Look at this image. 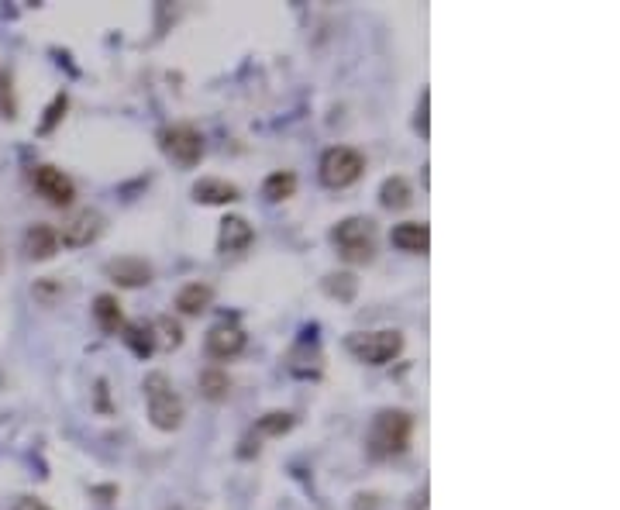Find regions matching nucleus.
Masks as SVG:
<instances>
[{"instance_id":"f03ea898","label":"nucleus","mask_w":620,"mask_h":510,"mask_svg":"<svg viewBox=\"0 0 620 510\" xmlns=\"http://www.w3.org/2000/svg\"><path fill=\"white\" fill-rule=\"evenodd\" d=\"M331 245H335L341 259L352 262V266H369L379 249L376 221L366 218V214H352V218L338 221L335 228H331Z\"/></svg>"},{"instance_id":"b1692460","label":"nucleus","mask_w":620,"mask_h":510,"mask_svg":"<svg viewBox=\"0 0 620 510\" xmlns=\"http://www.w3.org/2000/svg\"><path fill=\"white\" fill-rule=\"evenodd\" d=\"M0 118H18V100H14V80L7 69H0Z\"/></svg>"},{"instance_id":"a878e982","label":"nucleus","mask_w":620,"mask_h":510,"mask_svg":"<svg viewBox=\"0 0 620 510\" xmlns=\"http://www.w3.org/2000/svg\"><path fill=\"white\" fill-rule=\"evenodd\" d=\"M428 107H431V90L421 94V107H417V131L428 138Z\"/></svg>"},{"instance_id":"f8f14e48","label":"nucleus","mask_w":620,"mask_h":510,"mask_svg":"<svg viewBox=\"0 0 620 510\" xmlns=\"http://www.w3.org/2000/svg\"><path fill=\"white\" fill-rule=\"evenodd\" d=\"M193 200L207 207H224V204H235L242 200V190L228 180H217V176H204V180L193 183Z\"/></svg>"},{"instance_id":"a211bd4d","label":"nucleus","mask_w":620,"mask_h":510,"mask_svg":"<svg viewBox=\"0 0 620 510\" xmlns=\"http://www.w3.org/2000/svg\"><path fill=\"white\" fill-rule=\"evenodd\" d=\"M379 204H383L386 211H403V207L414 204V190H410V183L403 180V176H390V180H383V187H379Z\"/></svg>"},{"instance_id":"393cba45","label":"nucleus","mask_w":620,"mask_h":510,"mask_svg":"<svg viewBox=\"0 0 620 510\" xmlns=\"http://www.w3.org/2000/svg\"><path fill=\"white\" fill-rule=\"evenodd\" d=\"M66 104H69V97H66V94H56V100H52V104H49V111H45V121H42V125H38V131H42V135L59 125L62 114H66Z\"/></svg>"},{"instance_id":"412c9836","label":"nucleus","mask_w":620,"mask_h":510,"mask_svg":"<svg viewBox=\"0 0 620 510\" xmlns=\"http://www.w3.org/2000/svg\"><path fill=\"white\" fill-rule=\"evenodd\" d=\"M324 293L341 300V304H352L355 293H359V280H355L352 273H331V276H324Z\"/></svg>"},{"instance_id":"20e7f679","label":"nucleus","mask_w":620,"mask_h":510,"mask_svg":"<svg viewBox=\"0 0 620 510\" xmlns=\"http://www.w3.org/2000/svg\"><path fill=\"white\" fill-rule=\"evenodd\" d=\"M345 349L355 355L366 366H386L403 352V335L393 328L383 331H355V335L345 338Z\"/></svg>"},{"instance_id":"5701e85b","label":"nucleus","mask_w":620,"mask_h":510,"mask_svg":"<svg viewBox=\"0 0 620 510\" xmlns=\"http://www.w3.org/2000/svg\"><path fill=\"white\" fill-rule=\"evenodd\" d=\"M290 428H293V414H286V411H269L255 421V431H259V435H286Z\"/></svg>"},{"instance_id":"2eb2a0df","label":"nucleus","mask_w":620,"mask_h":510,"mask_svg":"<svg viewBox=\"0 0 620 510\" xmlns=\"http://www.w3.org/2000/svg\"><path fill=\"white\" fill-rule=\"evenodd\" d=\"M211 300H214V290L207 287V283H186V287L176 290V311L180 314H190V318H197V314H204L207 307H211Z\"/></svg>"},{"instance_id":"6e6552de","label":"nucleus","mask_w":620,"mask_h":510,"mask_svg":"<svg viewBox=\"0 0 620 510\" xmlns=\"http://www.w3.org/2000/svg\"><path fill=\"white\" fill-rule=\"evenodd\" d=\"M31 183H35L38 197H45V204H52V207H69L76 200V183L69 180L62 169L49 166V162L31 169Z\"/></svg>"},{"instance_id":"9b49d317","label":"nucleus","mask_w":620,"mask_h":510,"mask_svg":"<svg viewBox=\"0 0 620 510\" xmlns=\"http://www.w3.org/2000/svg\"><path fill=\"white\" fill-rule=\"evenodd\" d=\"M255 242V231L242 214H228L217 231V252L221 255H242Z\"/></svg>"},{"instance_id":"dca6fc26","label":"nucleus","mask_w":620,"mask_h":510,"mask_svg":"<svg viewBox=\"0 0 620 510\" xmlns=\"http://www.w3.org/2000/svg\"><path fill=\"white\" fill-rule=\"evenodd\" d=\"M118 335H121V342L138 355V359H149V355L155 352V331H152V324H145V321H124V328L118 331Z\"/></svg>"},{"instance_id":"4be33fe9","label":"nucleus","mask_w":620,"mask_h":510,"mask_svg":"<svg viewBox=\"0 0 620 510\" xmlns=\"http://www.w3.org/2000/svg\"><path fill=\"white\" fill-rule=\"evenodd\" d=\"M152 331H159V335H155V349L173 352V349H180L183 345V328L173 318H159L152 324Z\"/></svg>"},{"instance_id":"39448f33","label":"nucleus","mask_w":620,"mask_h":510,"mask_svg":"<svg viewBox=\"0 0 620 510\" xmlns=\"http://www.w3.org/2000/svg\"><path fill=\"white\" fill-rule=\"evenodd\" d=\"M366 173V156L359 149H348V145H331L321 156V183L331 190H345L352 183L362 180Z\"/></svg>"},{"instance_id":"7ed1b4c3","label":"nucleus","mask_w":620,"mask_h":510,"mask_svg":"<svg viewBox=\"0 0 620 510\" xmlns=\"http://www.w3.org/2000/svg\"><path fill=\"white\" fill-rule=\"evenodd\" d=\"M142 393H145V407H149L152 428H159V431L180 428L183 417H186V407H183V397L176 393V386L166 373H159V369H155V373H145Z\"/></svg>"},{"instance_id":"1a4fd4ad","label":"nucleus","mask_w":620,"mask_h":510,"mask_svg":"<svg viewBox=\"0 0 620 510\" xmlns=\"http://www.w3.org/2000/svg\"><path fill=\"white\" fill-rule=\"evenodd\" d=\"M107 280L118 283V287H149L152 283V266L145 259H138V255H121V259H111L104 266Z\"/></svg>"},{"instance_id":"bb28decb","label":"nucleus","mask_w":620,"mask_h":510,"mask_svg":"<svg viewBox=\"0 0 620 510\" xmlns=\"http://www.w3.org/2000/svg\"><path fill=\"white\" fill-rule=\"evenodd\" d=\"M11 510H52L49 504H45L42 497H18L11 504Z\"/></svg>"},{"instance_id":"cd10ccee","label":"nucleus","mask_w":620,"mask_h":510,"mask_svg":"<svg viewBox=\"0 0 620 510\" xmlns=\"http://www.w3.org/2000/svg\"><path fill=\"white\" fill-rule=\"evenodd\" d=\"M59 293V287L52 280H42V283H35V297L38 300H45V304H52V297Z\"/></svg>"},{"instance_id":"9d476101","label":"nucleus","mask_w":620,"mask_h":510,"mask_svg":"<svg viewBox=\"0 0 620 510\" xmlns=\"http://www.w3.org/2000/svg\"><path fill=\"white\" fill-rule=\"evenodd\" d=\"M245 331L238 328V324H214L211 331H207V342H204V349L211 359L217 362H228V359H235V355H242L245 352Z\"/></svg>"},{"instance_id":"ddd939ff","label":"nucleus","mask_w":620,"mask_h":510,"mask_svg":"<svg viewBox=\"0 0 620 510\" xmlns=\"http://www.w3.org/2000/svg\"><path fill=\"white\" fill-rule=\"evenodd\" d=\"M390 238L400 252H410V255H428L431 249V228L424 221H403L393 228Z\"/></svg>"},{"instance_id":"aec40b11","label":"nucleus","mask_w":620,"mask_h":510,"mask_svg":"<svg viewBox=\"0 0 620 510\" xmlns=\"http://www.w3.org/2000/svg\"><path fill=\"white\" fill-rule=\"evenodd\" d=\"M293 193H297V173H290V169H279V173H269L266 183H262V197L269 200V204H279V200H290Z\"/></svg>"},{"instance_id":"0eeeda50","label":"nucleus","mask_w":620,"mask_h":510,"mask_svg":"<svg viewBox=\"0 0 620 510\" xmlns=\"http://www.w3.org/2000/svg\"><path fill=\"white\" fill-rule=\"evenodd\" d=\"M56 235L59 245H66V249H87V245H93L104 235V214L97 207H80V211L62 218V228Z\"/></svg>"},{"instance_id":"6ab92c4d","label":"nucleus","mask_w":620,"mask_h":510,"mask_svg":"<svg viewBox=\"0 0 620 510\" xmlns=\"http://www.w3.org/2000/svg\"><path fill=\"white\" fill-rule=\"evenodd\" d=\"M197 383H200V397L211 400V404H221V400H228V393H231V376L217 366L204 369Z\"/></svg>"},{"instance_id":"4468645a","label":"nucleus","mask_w":620,"mask_h":510,"mask_svg":"<svg viewBox=\"0 0 620 510\" xmlns=\"http://www.w3.org/2000/svg\"><path fill=\"white\" fill-rule=\"evenodd\" d=\"M25 252H28V259H35V262L52 259V255L59 252L56 228H49V224H31L25 231Z\"/></svg>"},{"instance_id":"f257e3e1","label":"nucleus","mask_w":620,"mask_h":510,"mask_svg":"<svg viewBox=\"0 0 620 510\" xmlns=\"http://www.w3.org/2000/svg\"><path fill=\"white\" fill-rule=\"evenodd\" d=\"M410 435H414V417L400 411V407H386V411L372 417L366 431V448L372 459H393V455L407 452Z\"/></svg>"},{"instance_id":"f3484780","label":"nucleus","mask_w":620,"mask_h":510,"mask_svg":"<svg viewBox=\"0 0 620 510\" xmlns=\"http://www.w3.org/2000/svg\"><path fill=\"white\" fill-rule=\"evenodd\" d=\"M93 318H97L100 331L118 335V331L124 328V311H121L118 297H114V293H100V297L93 300Z\"/></svg>"},{"instance_id":"423d86ee","label":"nucleus","mask_w":620,"mask_h":510,"mask_svg":"<svg viewBox=\"0 0 620 510\" xmlns=\"http://www.w3.org/2000/svg\"><path fill=\"white\" fill-rule=\"evenodd\" d=\"M159 149L166 152V159H173L176 166L190 169L204 159V135L193 125H169L159 135Z\"/></svg>"}]
</instances>
